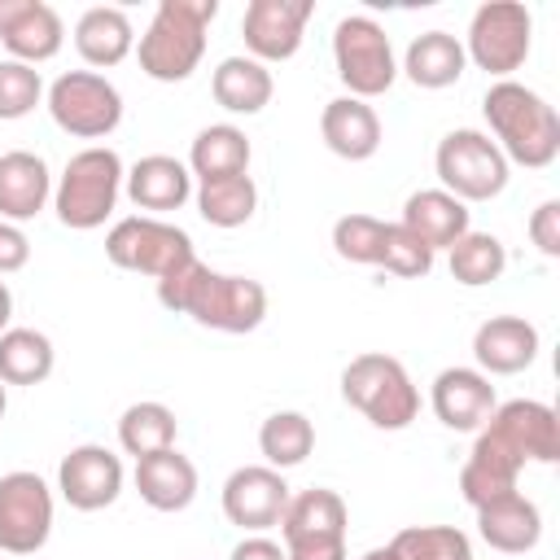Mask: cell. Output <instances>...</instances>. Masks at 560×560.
<instances>
[{
  "label": "cell",
  "instance_id": "obj_16",
  "mask_svg": "<svg viewBox=\"0 0 560 560\" xmlns=\"http://www.w3.org/2000/svg\"><path fill=\"white\" fill-rule=\"evenodd\" d=\"M57 490L74 512H101L122 494V459L109 446L83 442L61 459Z\"/></svg>",
  "mask_w": 560,
  "mask_h": 560
},
{
  "label": "cell",
  "instance_id": "obj_17",
  "mask_svg": "<svg viewBox=\"0 0 560 560\" xmlns=\"http://www.w3.org/2000/svg\"><path fill=\"white\" fill-rule=\"evenodd\" d=\"M66 26L52 4L44 0H0V44L9 48L13 61L39 66L61 52Z\"/></svg>",
  "mask_w": 560,
  "mask_h": 560
},
{
  "label": "cell",
  "instance_id": "obj_14",
  "mask_svg": "<svg viewBox=\"0 0 560 560\" xmlns=\"http://www.w3.org/2000/svg\"><path fill=\"white\" fill-rule=\"evenodd\" d=\"M486 429L521 459V464H556L560 459V420L538 398H512L490 411Z\"/></svg>",
  "mask_w": 560,
  "mask_h": 560
},
{
  "label": "cell",
  "instance_id": "obj_34",
  "mask_svg": "<svg viewBox=\"0 0 560 560\" xmlns=\"http://www.w3.org/2000/svg\"><path fill=\"white\" fill-rule=\"evenodd\" d=\"M258 451H262L267 468H276V472L298 468L315 451V424L302 411H276L258 429Z\"/></svg>",
  "mask_w": 560,
  "mask_h": 560
},
{
  "label": "cell",
  "instance_id": "obj_41",
  "mask_svg": "<svg viewBox=\"0 0 560 560\" xmlns=\"http://www.w3.org/2000/svg\"><path fill=\"white\" fill-rule=\"evenodd\" d=\"M26 262H31V241H26V232H22L18 223H4V219H0V276L22 271Z\"/></svg>",
  "mask_w": 560,
  "mask_h": 560
},
{
  "label": "cell",
  "instance_id": "obj_45",
  "mask_svg": "<svg viewBox=\"0 0 560 560\" xmlns=\"http://www.w3.org/2000/svg\"><path fill=\"white\" fill-rule=\"evenodd\" d=\"M4 411H9V394H4V381H0V420H4Z\"/></svg>",
  "mask_w": 560,
  "mask_h": 560
},
{
  "label": "cell",
  "instance_id": "obj_3",
  "mask_svg": "<svg viewBox=\"0 0 560 560\" xmlns=\"http://www.w3.org/2000/svg\"><path fill=\"white\" fill-rule=\"evenodd\" d=\"M214 13L219 0H162L136 48L140 70L158 83H184L206 57V26Z\"/></svg>",
  "mask_w": 560,
  "mask_h": 560
},
{
  "label": "cell",
  "instance_id": "obj_37",
  "mask_svg": "<svg viewBox=\"0 0 560 560\" xmlns=\"http://www.w3.org/2000/svg\"><path fill=\"white\" fill-rule=\"evenodd\" d=\"M381 245H385V219L376 214H341L332 223V249L346 262L381 267Z\"/></svg>",
  "mask_w": 560,
  "mask_h": 560
},
{
  "label": "cell",
  "instance_id": "obj_15",
  "mask_svg": "<svg viewBox=\"0 0 560 560\" xmlns=\"http://www.w3.org/2000/svg\"><path fill=\"white\" fill-rule=\"evenodd\" d=\"M289 499H293L289 481L267 464H245L223 481V516L249 534L280 525Z\"/></svg>",
  "mask_w": 560,
  "mask_h": 560
},
{
  "label": "cell",
  "instance_id": "obj_43",
  "mask_svg": "<svg viewBox=\"0 0 560 560\" xmlns=\"http://www.w3.org/2000/svg\"><path fill=\"white\" fill-rule=\"evenodd\" d=\"M9 319H13V293H9V284L0 280V332L9 328Z\"/></svg>",
  "mask_w": 560,
  "mask_h": 560
},
{
  "label": "cell",
  "instance_id": "obj_4",
  "mask_svg": "<svg viewBox=\"0 0 560 560\" xmlns=\"http://www.w3.org/2000/svg\"><path fill=\"white\" fill-rule=\"evenodd\" d=\"M341 398L376 429H407L420 416V389L394 354L368 350L341 368Z\"/></svg>",
  "mask_w": 560,
  "mask_h": 560
},
{
  "label": "cell",
  "instance_id": "obj_21",
  "mask_svg": "<svg viewBox=\"0 0 560 560\" xmlns=\"http://www.w3.org/2000/svg\"><path fill=\"white\" fill-rule=\"evenodd\" d=\"M477 534H481L486 547H494L503 556H525L542 538V512H538L534 499L512 490V494L490 499V503L477 508Z\"/></svg>",
  "mask_w": 560,
  "mask_h": 560
},
{
  "label": "cell",
  "instance_id": "obj_38",
  "mask_svg": "<svg viewBox=\"0 0 560 560\" xmlns=\"http://www.w3.org/2000/svg\"><path fill=\"white\" fill-rule=\"evenodd\" d=\"M39 101H44V79H39V70L26 66V61L4 57V61H0V118H4V122L26 118Z\"/></svg>",
  "mask_w": 560,
  "mask_h": 560
},
{
  "label": "cell",
  "instance_id": "obj_36",
  "mask_svg": "<svg viewBox=\"0 0 560 560\" xmlns=\"http://www.w3.org/2000/svg\"><path fill=\"white\" fill-rule=\"evenodd\" d=\"M398 560H472V542L455 525H407L389 538Z\"/></svg>",
  "mask_w": 560,
  "mask_h": 560
},
{
  "label": "cell",
  "instance_id": "obj_27",
  "mask_svg": "<svg viewBox=\"0 0 560 560\" xmlns=\"http://www.w3.org/2000/svg\"><path fill=\"white\" fill-rule=\"evenodd\" d=\"M74 48L88 66L105 70V66H118L131 48H136V31H131V18L114 4H92L79 22H74Z\"/></svg>",
  "mask_w": 560,
  "mask_h": 560
},
{
  "label": "cell",
  "instance_id": "obj_5",
  "mask_svg": "<svg viewBox=\"0 0 560 560\" xmlns=\"http://www.w3.org/2000/svg\"><path fill=\"white\" fill-rule=\"evenodd\" d=\"M122 179H127V171H122V158H118L114 149H105V144L79 149V153L66 162V171H61V179H57V188H52V210H57V219H61L66 228H74V232L101 228V223L114 214V206H118Z\"/></svg>",
  "mask_w": 560,
  "mask_h": 560
},
{
  "label": "cell",
  "instance_id": "obj_2",
  "mask_svg": "<svg viewBox=\"0 0 560 560\" xmlns=\"http://www.w3.org/2000/svg\"><path fill=\"white\" fill-rule=\"evenodd\" d=\"M481 114L494 131L499 153L508 158V166H551L560 153V114L525 83L516 79H499L490 83V92L481 96Z\"/></svg>",
  "mask_w": 560,
  "mask_h": 560
},
{
  "label": "cell",
  "instance_id": "obj_29",
  "mask_svg": "<svg viewBox=\"0 0 560 560\" xmlns=\"http://www.w3.org/2000/svg\"><path fill=\"white\" fill-rule=\"evenodd\" d=\"M249 136L232 122H210L197 131L192 149H188V171L206 184V179H228V175H249Z\"/></svg>",
  "mask_w": 560,
  "mask_h": 560
},
{
  "label": "cell",
  "instance_id": "obj_26",
  "mask_svg": "<svg viewBox=\"0 0 560 560\" xmlns=\"http://www.w3.org/2000/svg\"><path fill=\"white\" fill-rule=\"evenodd\" d=\"M127 197L136 201V210H179L192 197V171L179 158L149 153L127 171Z\"/></svg>",
  "mask_w": 560,
  "mask_h": 560
},
{
  "label": "cell",
  "instance_id": "obj_39",
  "mask_svg": "<svg viewBox=\"0 0 560 560\" xmlns=\"http://www.w3.org/2000/svg\"><path fill=\"white\" fill-rule=\"evenodd\" d=\"M433 249H424L402 223H385V245H381V267L389 276H402V280H424L433 271Z\"/></svg>",
  "mask_w": 560,
  "mask_h": 560
},
{
  "label": "cell",
  "instance_id": "obj_24",
  "mask_svg": "<svg viewBox=\"0 0 560 560\" xmlns=\"http://www.w3.org/2000/svg\"><path fill=\"white\" fill-rule=\"evenodd\" d=\"M319 136L324 144L346 158V162H368L376 149H381V118L368 101L359 96H337L324 105L319 114Z\"/></svg>",
  "mask_w": 560,
  "mask_h": 560
},
{
  "label": "cell",
  "instance_id": "obj_44",
  "mask_svg": "<svg viewBox=\"0 0 560 560\" xmlns=\"http://www.w3.org/2000/svg\"><path fill=\"white\" fill-rule=\"evenodd\" d=\"M359 560H398V551H394V547L385 542V547H372V551H363Z\"/></svg>",
  "mask_w": 560,
  "mask_h": 560
},
{
  "label": "cell",
  "instance_id": "obj_32",
  "mask_svg": "<svg viewBox=\"0 0 560 560\" xmlns=\"http://www.w3.org/2000/svg\"><path fill=\"white\" fill-rule=\"evenodd\" d=\"M175 433H179L175 411H171L166 402H153V398H149V402H131V407L118 416V446H122L127 455H136V459L175 446Z\"/></svg>",
  "mask_w": 560,
  "mask_h": 560
},
{
  "label": "cell",
  "instance_id": "obj_11",
  "mask_svg": "<svg viewBox=\"0 0 560 560\" xmlns=\"http://www.w3.org/2000/svg\"><path fill=\"white\" fill-rule=\"evenodd\" d=\"M48 114L66 136L101 140L122 122V92L96 70H66L48 88Z\"/></svg>",
  "mask_w": 560,
  "mask_h": 560
},
{
  "label": "cell",
  "instance_id": "obj_7",
  "mask_svg": "<svg viewBox=\"0 0 560 560\" xmlns=\"http://www.w3.org/2000/svg\"><path fill=\"white\" fill-rule=\"evenodd\" d=\"M433 166H438V179L451 197H459L464 206L468 201H490L508 188V158L499 153V144L477 131V127H455L438 140V153H433Z\"/></svg>",
  "mask_w": 560,
  "mask_h": 560
},
{
  "label": "cell",
  "instance_id": "obj_8",
  "mask_svg": "<svg viewBox=\"0 0 560 560\" xmlns=\"http://www.w3.org/2000/svg\"><path fill=\"white\" fill-rule=\"evenodd\" d=\"M346 499L337 490H302L280 516L284 560H346Z\"/></svg>",
  "mask_w": 560,
  "mask_h": 560
},
{
  "label": "cell",
  "instance_id": "obj_25",
  "mask_svg": "<svg viewBox=\"0 0 560 560\" xmlns=\"http://www.w3.org/2000/svg\"><path fill=\"white\" fill-rule=\"evenodd\" d=\"M136 490L153 512H184L197 499V468L175 446L136 459Z\"/></svg>",
  "mask_w": 560,
  "mask_h": 560
},
{
  "label": "cell",
  "instance_id": "obj_19",
  "mask_svg": "<svg viewBox=\"0 0 560 560\" xmlns=\"http://www.w3.org/2000/svg\"><path fill=\"white\" fill-rule=\"evenodd\" d=\"M472 359L486 376H516L538 359V328L521 315H490L472 332Z\"/></svg>",
  "mask_w": 560,
  "mask_h": 560
},
{
  "label": "cell",
  "instance_id": "obj_28",
  "mask_svg": "<svg viewBox=\"0 0 560 560\" xmlns=\"http://www.w3.org/2000/svg\"><path fill=\"white\" fill-rule=\"evenodd\" d=\"M468 57H464V44L446 31H424L407 44V57H402V74L424 88V92H438V88H451L459 83Z\"/></svg>",
  "mask_w": 560,
  "mask_h": 560
},
{
  "label": "cell",
  "instance_id": "obj_6",
  "mask_svg": "<svg viewBox=\"0 0 560 560\" xmlns=\"http://www.w3.org/2000/svg\"><path fill=\"white\" fill-rule=\"evenodd\" d=\"M332 61H337V79L359 101H372V96L389 92L394 79H398L394 44H389L385 26L368 13H350L332 26Z\"/></svg>",
  "mask_w": 560,
  "mask_h": 560
},
{
  "label": "cell",
  "instance_id": "obj_42",
  "mask_svg": "<svg viewBox=\"0 0 560 560\" xmlns=\"http://www.w3.org/2000/svg\"><path fill=\"white\" fill-rule=\"evenodd\" d=\"M228 560H284V547L276 538H267V534H249V538H241L232 547Z\"/></svg>",
  "mask_w": 560,
  "mask_h": 560
},
{
  "label": "cell",
  "instance_id": "obj_10",
  "mask_svg": "<svg viewBox=\"0 0 560 560\" xmlns=\"http://www.w3.org/2000/svg\"><path fill=\"white\" fill-rule=\"evenodd\" d=\"M529 35H534V18L525 4L516 0H490L472 13L468 22V35H464V57L494 74V79H508L512 70L525 66L529 57Z\"/></svg>",
  "mask_w": 560,
  "mask_h": 560
},
{
  "label": "cell",
  "instance_id": "obj_1",
  "mask_svg": "<svg viewBox=\"0 0 560 560\" xmlns=\"http://www.w3.org/2000/svg\"><path fill=\"white\" fill-rule=\"evenodd\" d=\"M158 302L214 332H254L267 315V289L258 280L210 271L201 258H188L184 267L162 276Z\"/></svg>",
  "mask_w": 560,
  "mask_h": 560
},
{
  "label": "cell",
  "instance_id": "obj_33",
  "mask_svg": "<svg viewBox=\"0 0 560 560\" xmlns=\"http://www.w3.org/2000/svg\"><path fill=\"white\" fill-rule=\"evenodd\" d=\"M258 210V188L249 175H228V179H206L197 188V214L210 228H241Z\"/></svg>",
  "mask_w": 560,
  "mask_h": 560
},
{
  "label": "cell",
  "instance_id": "obj_22",
  "mask_svg": "<svg viewBox=\"0 0 560 560\" xmlns=\"http://www.w3.org/2000/svg\"><path fill=\"white\" fill-rule=\"evenodd\" d=\"M424 249H451L464 232H472L468 223V206L459 197H451L446 188H420L402 201V219H398Z\"/></svg>",
  "mask_w": 560,
  "mask_h": 560
},
{
  "label": "cell",
  "instance_id": "obj_9",
  "mask_svg": "<svg viewBox=\"0 0 560 560\" xmlns=\"http://www.w3.org/2000/svg\"><path fill=\"white\" fill-rule=\"evenodd\" d=\"M105 258L122 271H140V276H171L175 267H184L192 254V236L166 219H153V214H131V219H118L105 236Z\"/></svg>",
  "mask_w": 560,
  "mask_h": 560
},
{
  "label": "cell",
  "instance_id": "obj_18",
  "mask_svg": "<svg viewBox=\"0 0 560 560\" xmlns=\"http://www.w3.org/2000/svg\"><path fill=\"white\" fill-rule=\"evenodd\" d=\"M429 402H433V416L455 429V433H472L490 420V411L499 407L494 398V385L486 372L477 368H442L433 376V389H429Z\"/></svg>",
  "mask_w": 560,
  "mask_h": 560
},
{
  "label": "cell",
  "instance_id": "obj_31",
  "mask_svg": "<svg viewBox=\"0 0 560 560\" xmlns=\"http://www.w3.org/2000/svg\"><path fill=\"white\" fill-rule=\"evenodd\" d=\"M52 341L39 328H4L0 332V381L4 385H39L52 372Z\"/></svg>",
  "mask_w": 560,
  "mask_h": 560
},
{
  "label": "cell",
  "instance_id": "obj_13",
  "mask_svg": "<svg viewBox=\"0 0 560 560\" xmlns=\"http://www.w3.org/2000/svg\"><path fill=\"white\" fill-rule=\"evenodd\" d=\"M315 4L311 0H249L241 18V35L254 61H289L302 48L306 22Z\"/></svg>",
  "mask_w": 560,
  "mask_h": 560
},
{
  "label": "cell",
  "instance_id": "obj_40",
  "mask_svg": "<svg viewBox=\"0 0 560 560\" xmlns=\"http://www.w3.org/2000/svg\"><path fill=\"white\" fill-rule=\"evenodd\" d=\"M529 241L538 245V254L560 258V201H542L529 214Z\"/></svg>",
  "mask_w": 560,
  "mask_h": 560
},
{
  "label": "cell",
  "instance_id": "obj_12",
  "mask_svg": "<svg viewBox=\"0 0 560 560\" xmlns=\"http://www.w3.org/2000/svg\"><path fill=\"white\" fill-rule=\"evenodd\" d=\"M52 534V490L39 472H4L0 477V551L31 556Z\"/></svg>",
  "mask_w": 560,
  "mask_h": 560
},
{
  "label": "cell",
  "instance_id": "obj_20",
  "mask_svg": "<svg viewBox=\"0 0 560 560\" xmlns=\"http://www.w3.org/2000/svg\"><path fill=\"white\" fill-rule=\"evenodd\" d=\"M521 468H525V464L481 424V429H477V442H472V451H468V459H464V468H459V494H464V503L477 512L481 503L512 494L516 481H521Z\"/></svg>",
  "mask_w": 560,
  "mask_h": 560
},
{
  "label": "cell",
  "instance_id": "obj_35",
  "mask_svg": "<svg viewBox=\"0 0 560 560\" xmlns=\"http://www.w3.org/2000/svg\"><path fill=\"white\" fill-rule=\"evenodd\" d=\"M446 254H451V258H446V262H451V276H455L459 284H468V289H481V284L499 280L503 267H508V249H503V241L490 236V232H464Z\"/></svg>",
  "mask_w": 560,
  "mask_h": 560
},
{
  "label": "cell",
  "instance_id": "obj_23",
  "mask_svg": "<svg viewBox=\"0 0 560 560\" xmlns=\"http://www.w3.org/2000/svg\"><path fill=\"white\" fill-rule=\"evenodd\" d=\"M52 197V175L39 153L9 149L0 153V219L4 223H26L35 219Z\"/></svg>",
  "mask_w": 560,
  "mask_h": 560
},
{
  "label": "cell",
  "instance_id": "obj_30",
  "mask_svg": "<svg viewBox=\"0 0 560 560\" xmlns=\"http://www.w3.org/2000/svg\"><path fill=\"white\" fill-rule=\"evenodd\" d=\"M210 92L228 114H262L276 83L271 70L254 57H223L219 70L210 74Z\"/></svg>",
  "mask_w": 560,
  "mask_h": 560
}]
</instances>
